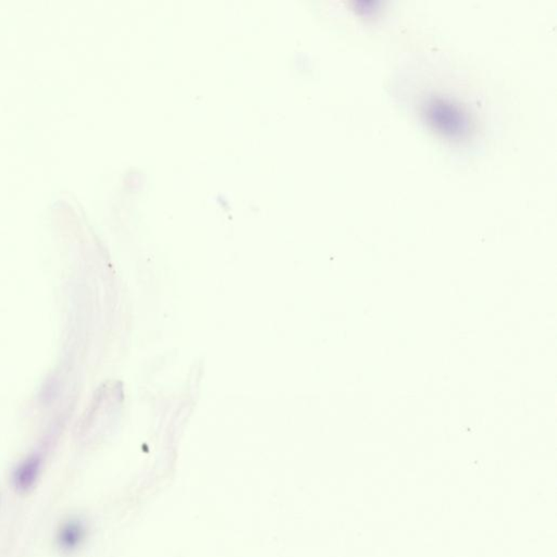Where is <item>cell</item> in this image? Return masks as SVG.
I'll list each match as a JSON object with an SVG mask.
<instances>
[{"label":"cell","mask_w":557,"mask_h":557,"mask_svg":"<svg viewBox=\"0 0 557 557\" xmlns=\"http://www.w3.org/2000/svg\"><path fill=\"white\" fill-rule=\"evenodd\" d=\"M421 112L431 127L445 136L462 139L472 131V117L468 111L449 97L429 96L421 103Z\"/></svg>","instance_id":"obj_1"},{"label":"cell","mask_w":557,"mask_h":557,"mask_svg":"<svg viewBox=\"0 0 557 557\" xmlns=\"http://www.w3.org/2000/svg\"><path fill=\"white\" fill-rule=\"evenodd\" d=\"M354 5L359 12L369 13L377 10L380 3L379 1H358V3L356 1V3H354Z\"/></svg>","instance_id":"obj_2"}]
</instances>
